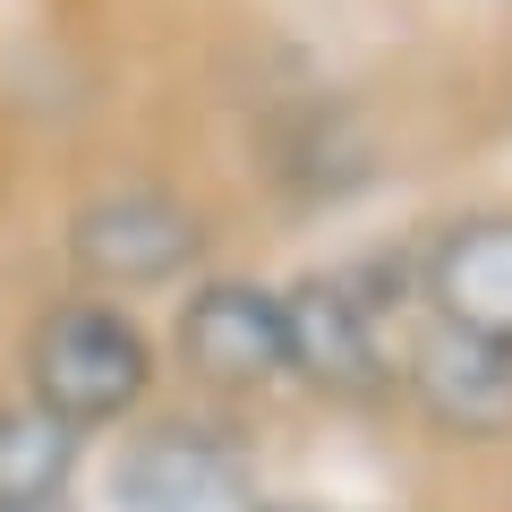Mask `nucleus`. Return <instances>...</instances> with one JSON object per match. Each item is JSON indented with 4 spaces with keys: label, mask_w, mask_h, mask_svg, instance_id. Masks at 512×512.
Instances as JSON below:
<instances>
[{
    "label": "nucleus",
    "mask_w": 512,
    "mask_h": 512,
    "mask_svg": "<svg viewBox=\"0 0 512 512\" xmlns=\"http://www.w3.org/2000/svg\"><path fill=\"white\" fill-rule=\"evenodd\" d=\"M146 393H154V350L128 325V308H111V299L77 291L60 308H43V325L26 333V402L52 410L77 436L120 427Z\"/></svg>",
    "instance_id": "f257e3e1"
},
{
    "label": "nucleus",
    "mask_w": 512,
    "mask_h": 512,
    "mask_svg": "<svg viewBox=\"0 0 512 512\" xmlns=\"http://www.w3.org/2000/svg\"><path fill=\"white\" fill-rule=\"evenodd\" d=\"M291 325V376L342 402H384L393 393V316H384L367 274H308L282 291Z\"/></svg>",
    "instance_id": "f03ea898"
},
{
    "label": "nucleus",
    "mask_w": 512,
    "mask_h": 512,
    "mask_svg": "<svg viewBox=\"0 0 512 512\" xmlns=\"http://www.w3.org/2000/svg\"><path fill=\"white\" fill-rule=\"evenodd\" d=\"M69 256L103 291H163L205 265V222L171 188H103L94 205H77Z\"/></svg>",
    "instance_id": "7ed1b4c3"
},
{
    "label": "nucleus",
    "mask_w": 512,
    "mask_h": 512,
    "mask_svg": "<svg viewBox=\"0 0 512 512\" xmlns=\"http://www.w3.org/2000/svg\"><path fill=\"white\" fill-rule=\"evenodd\" d=\"M171 350L197 384L214 393H265V384L291 376V325H282V291L265 282L214 274L180 299V325H171Z\"/></svg>",
    "instance_id": "20e7f679"
},
{
    "label": "nucleus",
    "mask_w": 512,
    "mask_h": 512,
    "mask_svg": "<svg viewBox=\"0 0 512 512\" xmlns=\"http://www.w3.org/2000/svg\"><path fill=\"white\" fill-rule=\"evenodd\" d=\"M103 512H265V495L214 427L171 419L103 470Z\"/></svg>",
    "instance_id": "39448f33"
},
{
    "label": "nucleus",
    "mask_w": 512,
    "mask_h": 512,
    "mask_svg": "<svg viewBox=\"0 0 512 512\" xmlns=\"http://www.w3.org/2000/svg\"><path fill=\"white\" fill-rule=\"evenodd\" d=\"M393 384L453 436H512V359H495L487 342L427 316V299H419V325L393 333Z\"/></svg>",
    "instance_id": "423d86ee"
},
{
    "label": "nucleus",
    "mask_w": 512,
    "mask_h": 512,
    "mask_svg": "<svg viewBox=\"0 0 512 512\" xmlns=\"http://www.w3.org/2000/svg\"><path fill=\"white\" fill-rule=\"evenodd\" d=\"M419 299L453 333L512 359V214H470L419 256Z\"/></svg>",
    "instance_id": "0eeeda50"
},
{
    "label": "nucleus",
    "mask_w": 512,
    "mask_h": 512,
    "mask_svg": "<svg viewBox=\"0 0 512 512\" xmlns=\"http://www.w3.org/2000/svg\"><path fill=\"white\" fill-rule=\"evenodd\" d=\"M77 427H60L52 410L9 402L0 410V512H60L77 478Z\"/></svg>",
    "instance_id": "6e6552de"
}]
</instances>
